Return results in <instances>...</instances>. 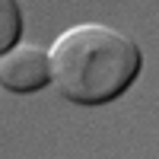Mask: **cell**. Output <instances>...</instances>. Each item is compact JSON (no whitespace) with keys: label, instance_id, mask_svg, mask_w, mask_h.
<instances>
[{"label":"cell","instance_id":"6da1fadb","mask_svg":"<svg viewBox=\"0 0 159 159\" xmlns=\"http://www.w3.org/2000/svg\"><path fill=\"white\" fill-rule=\"evenodd\" d=\"M51 83L73 105H105L130 89L143 54L134 38L99 22H83L61 32L48 48Z\"/></svg>","mask_w":159,"mask_h":159},{"label":"cell","instance_id":"7a4b0ae2","mask_svg":"<svg viewBox=\"0 0 159 159\" xmlns=\"http://www.w3.org/2000/svg\"><path fill=\"white\" fill-rule=\"evenodd\" d=\"M51 83L48 51L35 45H22L3 54L0 61V86L7 92H38Z\"/></svg>","mask_w":159,"mask_h":159},{"label":"cell","instance_id":"3957f363","mask_svg":"<svg viewBox=\"0 0 159 159\" xmlns=\"http://www.w3.org/2000/svg\"><path fill=\"white\" fill-rule=\"evenodd\" d=\"M0 19H3V29H0V48H3V54L7 51H13V45H16V38H19V7L13 3V0H3L0 3Z\"/></svg>","mask_w":159,"mask_h":159}]
</instances>
